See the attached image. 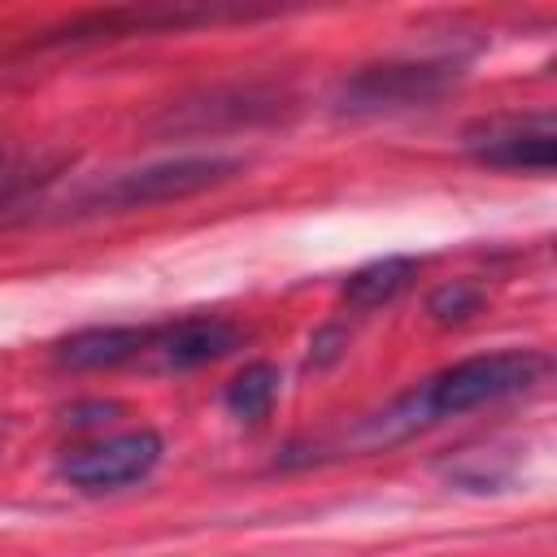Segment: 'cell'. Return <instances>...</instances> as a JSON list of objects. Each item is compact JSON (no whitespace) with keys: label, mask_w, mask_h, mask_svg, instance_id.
Masks as SVG:
<instances>
[{"label":"cell","mask_w":557,"mask_h":557,"mask_svg":"<svg viewBox=\"0 0 557 557\" xmlns=\"http://www.w3.org/2000/svg\"><path fill=\"white\" fill-rule=\"evenodd\" d=\"M165 444L152 426H135V431H117L100 444L74 448L61 457V479L78 492H113L126 483H139L157 470Z\"/></svg>","instance_id":"8992f818"},{"label":"cell","mask_w":557,"mask_h":557,"mask_svg":"<svg viewBox=\"0 0 557 557\" xmlns=\"http://www.w3.org/2000/svg\"><path fill=\"white\" fill-rule=\"evenodd\" d=\"M470 161L509 174H553L557 165V122L548 109L535 113H492L461 131Z\"/></svg>","instance_id":"5b68a950"},{"label":"cell","mask_w":557,"mask_h":557,"mask_svg":"<svg viewBox=\"0 0 557 557\" xmlns=\"http://www.w3.org/2000/svg\"><path fill=\"white\" fill-rule=\"evenodd\" d=\"M413 270H418L413 257H383V261H370V265H361V270H352V274L344 278V292H339V296H344L348 309H379V305H387L396 292L409 287Z\"/></svg>","instance_id":"52a82bcc"},{"label":"cell","mask_w":557,"mask_h":557,"mask_svg":"<svg viewBox=\"0 0 557 557\" xmlns=\"http://www.w3.org/2000/svg\"><path fill=\"white\" fill-rule=\"evenodd\" d=\"M274 400H278V370H274L270 361L244 366V370L226 383V392H222V405H226L239 422H261V418H270Z\"/></svg>","instance_id":"ba28073f"},{"label":"cell","mask_w":557,"mask_h":557,"mask_svg":"<svg viewBox=\"0 0 557 557\" xmlns=\"http://www.w3.org/2000/svg\"><path fill=\"white\" fill-rule=\"evenodd\" d=\"M553 374V357L544 348H496L479 357H461L418 387H409L400 400H392L379 418L366 422V444H396L422 426H435L453 413H470L522 392H535Z\"/></svg>","instance_id":"7a4b0ae2"},{"label":"cell","mask_w":557,"mask_h":557,"mask_svg":"<svg viewBox=\"0 0 557 557\" xmlns=\"http://www.w3.org/2000/svg\"><path fill=\"white\" fill-rule=\"evenodd\" d=\"M248 331L222 313H183L161 322H122L87 326L57 344V366L65 370H144V374H183L213 366L244 348Z\"/></svg>","instance_id":"6da1fadb"},{"label":"cell","mask_w":557,"mask_h":557,"mask_svg":"<svg viewBox=\"0 0 557 557\" xmlns=\"http://www.w3.org/2000/svg\"><path fill=\"white\" fill-rule=\"evenodd\" d=\"M479 305H483V287L466 283V278H453V283H444V287H435L426 296V309L440 322H466L470 313H479Z\"/></svg>","instance_id":"9c48e42d"},{"label":"cell","mask_w":557,"mask_h":557,"mask_svg":"<svg viewBox=\"0 0 557 557\" xmlns=\"http://www.w3.org/2000/svg\"><path fill=\"white\" fill-rule=\"evenodd\" d=\"M461 78L457 61H374L348 74L335 91V109L348 117H374V113H400V109H422L440 100L453 83Z\"/></svg>","instance_id":"277c9868"},{"label":"cell","mask_w":557,"mask_h":557,"mask_svg":"<svg viewBox=\"0 0 557 557\" xmlns=\"http://www.w3.org/2000/svg\"><path fill=\"white\" fill-rule=\"evenodd\" d=\"M239 174L235 157H174V161H152L139 170H122L109 178H96L83 187L70 205V213H122V209H148L165 200H187L196 191H209Z\"/></svg>","instance_id":"3957f363"}]
</instances>
